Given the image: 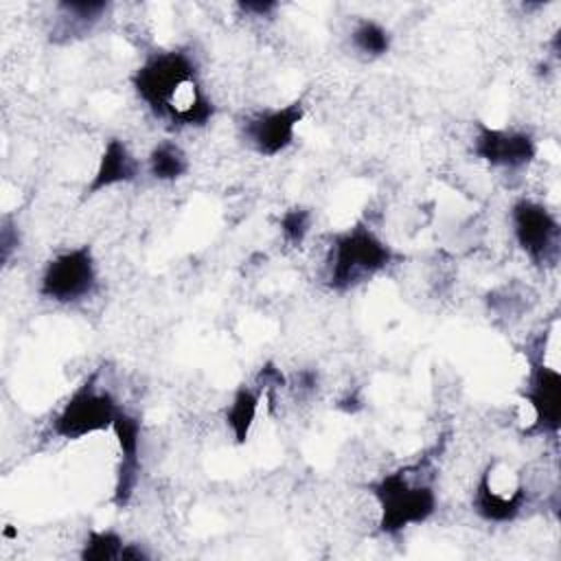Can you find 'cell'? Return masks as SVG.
I'll return each instance as SVG.
<instances>
[{
  "label": "cell",
  "instance_id": "obj_1",
  "mask_svg": "<svg viewBox=\"0 0 561 561\" xmlns=\"http://www.w3.org/2000/svg\"><path fill=\"white\" fill-rule=\"evenodd\" d=\"M423 467H401L383 473L368 491L379 506L377 530L394 537L410 526L427 522L436 511V491L430 480L421 476Z\"/></svg>",
  "mask_w": 561,
  "mask_h": 561
},
{
  "label": "cell",
  "instance_id": "obj_2",
  "mask_svg": "<svg viewBox=\"0 0 561 561\" xmlns=\"http://www.w3.org/2000/svg\"><path fill=\"white\" fill-rule=\"evenodd\" d=\"M394 259V250L364 221L337 232L329 252V289L344 294L375 274L383 272Z\"/></svg>",
  "mask_w": 561,
  "mask_h": 561
},
{
  "label": "cell",
  "instance_id": "obj_3",
  "mask_svg": "<svg viewBox=\"0 0 561 561\" xmlns=\"http://www.w3.org/2000/svg\"><path fill=\"white\" fill-rule=\"evenodd\" d=\"M193 79H199L195 57L184 48L149 53L131 75L136 96L158 118H164L173 96Z\"/></svg>",
  "mask_w": 561,
  "mask_h": 561
},
{
  "label": "cell",
  "instance_id": "obj_4",
  "mask_svg": "<svg viewBox=\"0 0 561 561\" xmlns=\"http://www.w3.org/2000/svg\"><path fill=\"white\" fill-rule=\"evenodd\" d=\"M123 408L114 394L99 386V370L92 373L61 405L53 419V434L64 440H79L96 432L112 430Z\"/></svg>",
  "mask_w": 561,
  "mask_h": 561
},
{
  "label": "cell",
  "instance_id": "obj_5",
  "mask_svg": "<svg viewBox=\"0 0 561 561\" xmlns=\"http://www.w3.org/2000/svg\"><path fill=\"white\" fill-rule=\"evenodd\" d=\"M96 261L90 245L57 252L39 278V296L70 305L88 298L96 289Z\"/></svg>",
  "mask_w": 561,
  "mask_h": 561
},
{
  "label": "cell",
  "instance_id": "obj_6",
  "mask_svg": "<svg viewBox=\"0 0 561 561\" xmlns=\"http://www.w3.org/2000/svg\"><path fill=\"white\" fill-rule=\"evenodd\" d=\"M526 502L528 489L522 478L513 469L493 460L480 473L471 506L489 524H508L522 515Z\"/></svg>",
  "mask_w": 561,
  "mask_h": 561
},
{
  "label": "cell",
  "instance_id": "obj_7",
  "mask_svg": "<svg viewBox=\"0 0 561 561\" xmlns=\"http://www.w3.org/2000/svg\"><path fill=\"white\" fill-rule=\"evenodd\" d=\"M511 226L519 250L533 263H557L561 245V226L552 210L533 199H517L511 208Z\"/></svg>",
  "mask_w": 561,
  "mask_h": 561
},
{
  "label": "cell",
  "instance_id": "obj_8",
  "mask_svg": "<svg viewBox=\"0 0 561 561\" xmlns=\"http://www.w3.org/2000/svg\"><path fill=\"white\" fill-rule=\"evenodd\" d=\"M302 118L305 101L296 99L283 107L263 110L245 116V121L241 123V138L259 156L274 158L294 142L296 127Z\"/></svg>",
  "mask_w": 561,
  "mask_h": 561
},
{
  "label": "cell",
  "instance_id": "obj_9",
  "mask_svg": "<svg viewBox=\"0 0 561 561\" xmlns=\"http://www.w3.org/2000/svg\"><path fill=\"white\" fill-rule=\"evenodd\" d=\"M473 153L491 167L517 171L535 160L537 142L524 129H502L480 123L473 136Z\"/></svg>",
  "mask_w": 561,
  "mask_h": 561
},
{
  "label": "cell",
  "instance_id": "obj_10",
  "mask_svg": "<svg viewBox=\"0 0 561 561\" xmlns=\"http://www.w3.org/2000/svg\"><path fill=\"white\" fill-rule=\"evenodd\" d=\"M524 399L533 410V425L528 434L557 436L561 419V375L543 362H533Z\"/></svg>",
  "mask_w": 561,
  "mask_h": 561
},
{
  "label": "cell",
  "instance_id": "obj_11",
  "mask_svg": "<svg viewBox=\"0 0 561 561\" xmlns=\"http://www.w3.org/2000/svg\"><path fill=\"white\" fill-rule=\"evenodd\" d=\"M112 432L118 443L121 462L116 469V484L112 502L123 508L129 504L140 480V419L121 410L114 419Z\"/></svg>",
  "mask_w": 561,
  "mask_h": 561
},
{
  "label": "cell",
  "instance_id": "obj_12",
  "mask_svg": "<svg viewBox=\"0 0 561 561\" xmlns=\"http://www.w3.org/2000/svg\"><path fill=\"white\" fill-rule=\"evenodd\" d=\"M140 173V162L134 158V153L127 149V145L118 138H110L103 147V153L99 158L96 171L85 186V197H92L110 186L125 184L136 180Z\"/></svg>",
  "mask_w": 561,
  "mask_h": 561
},
{
  "label": "cell",
  "instance_id": "obj_13",
  "mask_svg": "<svg viewBox=\"0 0 561 561\" xmlns=\"http://www.w3.org/2000/svg\"><path fill=\"white\" fill-rule=\"evenodd\" d=\"M263 397V390L254 386H239L232 401L226 408V425L230 427V434L237 445H243L250 436V430L254 425L256 412H259V401Z\"/></svg>",
  "mask_w": 561,
  "mask_h": 561
},
{
  "label": "cell",
  "instance_id": "obj_14",
  "mask_svg": "<svg viewBox=\"0 0 561 561\" xmlns=\"http://www.w3.org/2000/svg\"><path fill=\"white\" fill-rule=\"evenodd\" d=\"M149 173L158 182H175L188 171V158L184 149L173 140H160L147 158Z\"/></svg>",
  "mask_w": 561,
  "mask_h": 561
},
{
  "label": "cell",
  "instance_id": "obj_15",
  "mask_svg": "<svg viewBox=\"0 0 561 561\" xmlns=\"http://www.w3.org/2000/svg\"><path fill=\"white\" fill-rule=\"evenodd\" d=\"M390 33L375 20H359L351 33V44L364 57L377 59L390 50Z\"/></svg>",
  "mask_w": 561,
  "mask_h": 561
},
{
  "label": "cell",
  "instance_id": "obj_16",
  "mask_svg": "<svg viewBox=\"0 0 561 561\" xmlns=\"http://www.w3.org/2000/svg\"><path fill=\"white\" fill-rule=\"evenodd\" d=\"M125 539L116 530H90L79 557L83 561H121Z\"/></svg>",
  "mask_w": 561,
  "mask_h": 561
},
{
  "label": "cell",
  "instance_id": "obj_17",
  "mask_svg": "<svg viewBox=\"0 0 561 561\" xmlns=\"http://www.w3.org/2000/svg\"><path fill=\"white\" fill-rule=\"evenodd\" d=\"M311 228V210L294 206L280 217V232L289 245H300Z\"/></svg>",
  "mask_w": 561,
  "mask_h": 561
},
{
  "label": "cell",
  "instance_id": "obj_18",
  "mask_svg": "<svg viewBox=\"0 0 561 561\" xmlns=\"http://www.w3.org/2000/svg\"><path fill=\"white\" fill-rule=\"evenodd\" d=\"M57 7L64 11V18H72L75 24L90 26L107 9V2H59Z\"/></svg>",
  "mask_w": 561,
  "mask_h": 561
},
{
  "label": "cell",
  "instance_id": "obj_19",
  "mask_svg": "<svg viewBox=\"0 0 561 561\" xmlns=\"http://www.w3.org/2000/svg\"><path fill=\"white\" fill-rule=\"evenodd\" d=\"M20 248V237H18V226L13 224L11 217L2 219L0 228V250H2V263H9L13 250Z\"/></svg>",
  "mask_w": 561,
  "mask_h": 561
},
{
  "label": "cell",
  "instance_id": "obj_20",
  "mask_svg": "<svg viewBox=\"0 0 561 561\" xmlns=\"http://www.w3.org/2000/svg\"><path fill=\"white\" fill-rule=\"evenodd\" d=\"M151 554L140 546V543H127L125 541V548L121 552V561H149Z\"/></svg>",
  "mask_w": 561,
  "mask_h": 561
},
{
  "label": "cell",
  "instance_id": "obj_21",
  "mask_svg": "<svg viewBox=\"0 0 561 561\" xmlns=\"http://www.w3.org/2000/svg\"><path fill=\"white\" fill-rule=\"evenodd\" d=\"M239 7H241L245 13H254V15L263 18V15L272 13L278 4H276V2H241Z\"/></svg>",
  "mask_w": 561,
  "mask_h": 561
}]
</instances>
